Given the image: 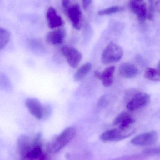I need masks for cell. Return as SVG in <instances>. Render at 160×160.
I'll return each instance as SVG.
<instances>
[{
    "label": "cell",
    "instance_id": "17",
    "mask_svg": "<svg viewBox=\"0 0 160 160\" xmlns=\"http://www.w3.org/2000/svg\"><path fill=\"white\" fill-rule=\"evenodd\" d=\"M123 9L124 8L123 7H121L119 6H113L99 10L98 14L99 16H106V15L116 14L122 11Z\"/></svg>",
    "mask_w": 160,
    "mask_h": 160
},
{
    "label": "cell",
    "instance_id": "10",
    "mask_svg": "<svg viewBox=\"0 0 160 160\" xmlns=\"http://www.w3.org/2000/svg\"><path fill=\"white\" fill-rule=\"evenodd\" d=\"M46 18L49 28L50 29H55L63 25V20L61 17L57 14L56 9L52 7H50L48 9Z\"/></svg>",
    "mask_w": 160,
    "mask_h": 160
},
{
    "label": "cell",
    "instance_id": "16",
    "mask_svg": "<svg viewBox=\"0 0 160 160\" xmlns=\"http://www.w3.org/2000/svg\"><path fill=\"white\" fill-rule=\"evenodd\" d=\"M10 34L6 29L0 28V50L5 48L10 40Z\"/></svg>",
    "mask_w": 160,
    "mask_h": 160
},
{
    "label": "cell",
    "instance_id": "4",
    "mask_svg": "<svg viewBox=\"0 0 160 160\" xmlns=\"http://www.w3.org/2000/svg\"><path fill=\"white\" fill-rule=\"evenodd\" d=\"M61 52L69 66L73 68L78 66L82 58V53L79 50L72 46H64L61 48Z\"/></svg>",
    "mask_w": 160,
    "mask_h": 160
},
{
    "label": "cell",
    "instance_id": "23",
    "mask_svg": "<svg viewBox=\"0 0 160 160\" xmlns=\"http://www.w3.org/2000/svg\"><path fill=\"white\" fill-rule=\"evenodd\" d=\"M82 4L83 7L84 9H87L92 2V0H82Z\"/></svg>",
    "mask_w": 160,
    "mask_h": 160
},
{
    "label": "cell",
    "instance_id": "21",
    "mask_svg": "<svg viewBox=\"0 0 160 160\" xmlns=\"http://www.w3.org/2000/svg\"><path fill=\"white\" fill-rule=\"evenodd\" d=\"M146 158V156H144L143 154H139L120 157L112 160H145Z\"/></svg>",
    "mask_w": 160,
    "mask_h": 160
},
{
    "label": "cell",
    "instance_id": "13",
    "mask_svg": "<svg viewBox=\"0 0 160 160\" xmlns=\"http://www.w3.org/2000/svg\"><path fill=\"white\" fill-rule=\"evenodd\" d=\"M115 71V67H108L101 72L100 81L105 87H109L112 85L114 81V75Z\"/></svg>",
    "mask_w": 160,
    "mask_h": 160
},
{
    "label": "cell",
    "instance_id": "18",
    "mask_svg": "<svg viewBox=\"0 0 160 160\" xmlns=\"http://www.w3.org/2000/svg\"><path fill=\"white\" fill-rule=\"evenodd\" d=\"M135 123V119L130 116L124 119L118 126V128L121 130L128 131L129 130L130 128Z\"/></svg>",
    "mask_w": 160,
    "mask_h": 160
},
{
    "label": "cell",
    "instance_id": "12",
    "mask_svg": "<svg viewBox=\"0 0 160 160\" xmlns=\"http://www.w3.org/2000/svg\"><path fill=\"white\" fill-rule=\"evenodd\" d=\"M119 73L122 77L127 78H132L138 74L137 68L130 62H125L119 67Z\"/></svg>",
    "mask_w": 160,
    "mask_h": 160
},
{
    "label": "cell",
    "instance_id": "1",
    "mask_svg": "<svg viewBox=\"0 0 160 160\" xmlns=\"http://www.w3.org/2000/svg\"><path fill=\"white\" fill-rule=\"evenodd\" d=\"M76 128L69 127L64 130L61 134L50 141L47 145L48 153L55 154L62 150L75 137Z\"/></svg>",
    "mask_w": 160,
    "mask_h": 160
},
{
    "label": "cell",
    "instance_id": "26",
    "mask_svg": "<svg viewBox=\"0 0 160 160\" xmlns=\"http://www.w3.org/2000/svg\"><path fill=\"white\" fill-rule=\"evenodd\" d=\"M158 70L160 72V61L158 63Z\"/></svg>",
    "mask_w": 160,
    "mask_h": 160
},
{
    "label": "cell",
    "instance_id": "7",
    "mask_svg": "<svg viewBox=\"0 0 160 160\" xmlns=\"http://www.w3.org/2000/svg\"><path fill=\"white\" fill-rule=\"evenodd\" d=\"M150 101V96L145 92H139L135 94L128 102L127 108L131 111H136L146 106Z\"/></svg>",
    "mask_w": 160,
    "mask_h": 160
},
{
    "label": "cell",
    "instance_id": "3",
    "mask_svg": "<svg viewBox=\"0 0 160 160\" xmlns=\"http://www.w3.org/2000/svg\"><path fill=\"white\" fill-rule=\"evenodd\" d=\"M25 106L30 113L37 119H43L50 113V108L44 106L37 99L29 98L25 101Z\"/></svg>",
    "mask_w": 160,
    "mask_h": 160
},
{
    "label": "cell",
    "instance_id": "8",
    "mask_svg": "<svg viewBox=\"0 0 160 160\" xmlns=\"http://www.w3.org/2000/svg\"><path fill=\"white\" fill-rule=\"evenodd\" d=\"M67 12L74 29L80 30L81 27L82 13L79 5L78 3L71 5L68 8Z\"/></svg>",
    "mask_w": 160,
    "mask_h": 160
},
{
    "label": "cell",
    "instance_id": "19",
    "mask_svg": "<svg viewBox=\"0 0 160 160\" xmlns=\"http://www.w3.org/2000/svg\"><path fill=\"white\" fill-rule=\"evenodd\" d=\"M149 5L147 9V18L150 21H152L155 16V0H148Z\"/></svg>",
    "mask_w": 160,
    "mask_h": 160
},
{
    "label": "cell",
    "instance_id": "25",
    "mask_svg": "<svg viewBox=\"0 0 160 160\" xmlns=\"http://www.w3.org/2000/svg\"><path fill=\"white\" fill-rule=\"evenodd\" d=\"M155 7L158 11L160 13V0L156 2L155 3Z\"/></svg>",
    "mask_w": 160,
    "mask_h": 160
},
{
    "label": "cell",
    "instance_id": "5",
    "mask_svg": "<svg viewBox=\"0 0 160 160\" xmlns=\"http://www.w3.org/2000/svg\"><path fill=\"white\" fill-rule=\"evenodd\" d=\"M158 133L156 131L144 132L135 136L131 142L139 146H148L155 145L158 140Z\"/></svg>",
    "mask_w": 160,
    "mask_h": 160
},
{
    "label": "cell",
    "instance_id": "9",
    "mask_svg": "<svg viewBox=\"0 0 160 160\" xmlns=\"http://www.w3.org/2000/svg\"><path fill=\"white\" fill-rule=\"evenodd\" d=\"M66 37V32L62 28H58L49 32L46 37V40L49 44L53 46L62 44Z\"/></svg>",
    "mask_w": 160,
    "mask_h": 160
},
{
    "label": "cell",
    "instance_id": "20",
    "mask_svg": "<svg viewBox=\"0 0 160 160\" xmlns=\"http://www.w3.org/2000/svg\"><path fill=\"white\" fill-rule=\"evenodd\" d=\"M142 154L146 157L160 156V146L157 147L146 148L143 151Z\"/></svg>",
    "mask_w": 160,
    "mask_h": 160
},
{
    "label": "cell",
    "instance_id": "11",
    "mask_svg": "<svg viewBox=\"0 0 160 160\" xmlns=\"http://www.w3.org/2000/svg\"><path fill=\"white\" fill-rule=\"evenodd\" d=\"M18 146L20 158L29 153L33 146V140H32L27 135L22 134L18 139Z\"/></svg>",
    "mask_w": 160,
    "mask_h": 160
},
{
    "label": "cell",
    "instance_id": "15",
    "mask_svg": "<svg viewBox=\"0 0 160 160\" xmlns=\"http://www.w3.org/2000/svg\"><path fill=\"white\" fill-rule=\"evenodd\" d=\"M144 77L148 80L160 82V72L158 69L148 68L145 72Z\"/></svg>",
    "mask_w": 160,
    "mask_h": 160
},
{
    "label": "cell",
    "instance_id": "22",
    "mask_svg": "<svg viewBox=\"0 0 160 160\" xmlns=\"http://www.w3.org/2000/svg\"><path fill=\"white\" fill-rule=\"evenodd\" d=\"M130 116L131 115L129 114V113L127 112H124L120 113L119 114H118V115L116 117V118H115L114 120L113 125H114V126L119 125L124 119H126V118Z\"/></svg>",
    "mask_w": 160,
    "mask_h": 160
},
{
    "label": "cell",
    "instance_id": "27",
    "mask_svg": "<svg viewBox=\"0 0 160 160\" xmlns=\"http://www.w3.org/2000/svg\"><path fill=\"white\" fill-rule=\"evenodd\" d=\"M135 1H137L138 2H141L143 1V0H135Z\"/></svg>",
    "mask_w": 160,
    "mask_h": 160
},
{
    "label": "cell",
    "instance_id": "24",
    "mask_svg": "<svg viewBox=\"0 0 160 160\" xmlns=\"http://www.w3.org/2000/svg\"><path fill=\"white\" fill-rule=\"evenodd\" d=\"M62 5L63 8L66 11H67L69 6V3H70V0H62Z\"/></svg>",
    "mask_w": 160,
    "mask_h": 160
},
{
    "label": "cell",
    "instance_id": "14",
    "mask_svg": "<svg viewBox=\"0 0 160 160\" xmlns=\"http://www.w3.org/2000/svg\"><path fill=\"white\" fill-rule=\"evenodd\" d=\"M92 68L90 63L88 62L80 67L74 75L75 81H80L82 80L90 72Z\"/></svg>",
    "mask_w": 160,
    "mask_h": 160
},
{
    "label": "cell",
    "instance_id": "6",
    "mask_svg": "<svg viewBox=\"0 0 160 160\" xmlns=\"http://www.w3.org/2000/svg\"><path fill=\"white\" fill-rule=\"evenodd\" d=\"M133 131H123L120 129L109 130L102 133L100 139L103 142H118L130 136Z\"/></svg>",
    "mask_w": 160,
    "mask_h": 160
},
{
    "label": "cell",
    "instance_id": "2",
    "mask_svg": "<svg viewBox=\"0 0 160 160\" xmlns=\"http://www.w3.org/2000/svg\"><path fill=\"white\" fill-rule=\"evenodd\" d=\"M124 54L123 49L119 45L111 42L104 49L102 53L101 60L104 64L117 62L122 59Z\"/></svg>",
    "mask_w": 160,
    "mask_h": 160
}]
</instances>
